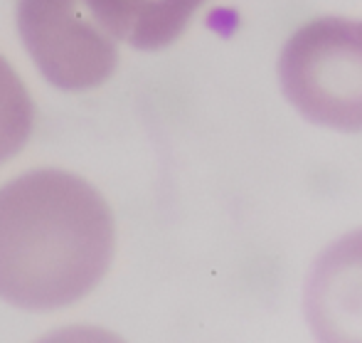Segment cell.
Masks as SVG:
<instances>
[{
	"label": "cell",
	"mask_w": 362,
	"mask_h": 343,
	"mask_svg": "<svg viewBox=\"0 0 362 343\" xmlns=\"http://www.w3.org/2000/svg\"><path fill=\"white\" fill-rule=\"evenodd\" d=\"M116 227L106 201L62 171H33L0 188V299L59 309L84 299L109 269Z\"/></svg>",
	"instance_id": "cell-1"
},
{
	"label": "cell",
	"mask_w": 362,
	"mask_h": 343,
	"mask_svg": "<svg viewBox=\"0 0 362 343\" xmlns=\"http://www.w3.org/2000/svg\"><path fill=\"white\" fill-rule=\"evenodd\" d=\"M279 79L308 121L362 131V20L320 18L303 25L284 47Z\"/></svg>",
	"instance_id": "cell-2"
},
{
	"label": "cell",
	"mask_w": 362,
	"mask_h": 343,
	"mask_svg": "<svg viewBox=\"0 0 362 343\" xmlns=\"http://www.w3.org/2000/svg\"><path fill=\"white\" fill-rule=\"evenodd\" d=\"M84 0H20L18 28L33 62L59 89L104 84L116 69V45Z\"/></svg>",
	"instance_id": "cell-3"
},
{
	"label": "cell",
	"mask_w": 362,
	"mask_h": 343,
	"mask_svg": "<svg viewBox=\"0 0 362 343\" xmlns=\"http://www.w3.org/2000/svg\"><path fill=\"white\" fill-rule=\"evenodd\" d=\"M305 316L320 339L362 341V230L318 259L305 289Z\"/></svg>",
	"instance_id": "cell-4"
},
{
	"label": "cell",
	"mask_w": 362,
	"mask_h": 343,
	"mask_svg": "<svg viewBox=\"0 0 362 343\" xmlns=\"http://www.w3.org/2000/svg\"><path fill=\"white\" fill-rule=\"evenodd\" d=\"M94 20L116 40L139 50L175 43L207 0H84Z\"/></svg>",
	"instance_id": "cell-5"
},
{
	"label": "cell",
	"mask_w": 362,
	"mask_h": 343,
	"mask_svg": "<svg viewBox=\"0 0 362 343\" xmlns=\"http://www.w3.org/2000/svg\"><path fill=\"white\" fill-rule=\"evenodd\" d=\"M35 124V106L23 79L0 57V163L28 143Z\"/></svg>",
	"instance_id": "cell-6"
}]
</instances>
